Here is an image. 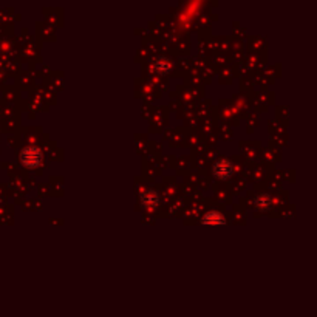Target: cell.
<instances>
[{"label": "cell", "instance_id": "1", "mask_svg": "<svg viewBox=\"0 0 317 317\" xmlns=\"http://www.w3.org/2000/svg\"><path fill=\"white\" fill-rule=\"evenodd\" d=\"M20 160L22 164L26 167H36L42 160V153L37 147H26L20 153Z\"/></svg>", "mask_w": 317, "mask_h": 317}, {"label": "cell", "instance_id": "2", "mask_svg": "<svg viewBox=\"0 0 317 317\" xmlns=\"http://www.w3.org/2000/svg\"><path fill=\"white\" fill-rule=\"evenodd\" d=\"M214 172H215V175L220 177V178H226L231 175V172H232V167L228 161H218L214 167Z\"/></svg>", "mask_w": 317, "mask_h": 317}, {"label": "cell", "instance_id": "3", "mask_svg": "<svg viewBox=\"0 0 317 317\" xmlns=\"http://www.w3.org/2000/svg\"><path fill=\"white\" fill-rule=\"evenodd\" d=\"M203 223L204 225H223L225 223V218L221 217L218 212H211L203 218Z\"/></svg>", "mask_w": 317, "mask_h": 317}]
</instances>
